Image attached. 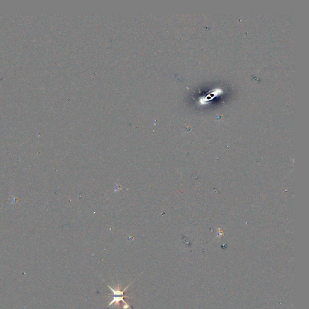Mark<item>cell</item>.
<instances>
[{"label":"cell","instance_id":"cell-2","mask_svg":"<svg viewBox=\"0 0 309 309\" xmlns=\"http://www.w3.org/2000/svg\"><path fill=\"white\" fill-rule=\"evenodd\" d=\"M132 283H133V282H132V283H130L128 286H127V287H126L124 290H121L120 289V286H119V285H118L117 289H112V288L110 286H109V285H108V287L111 289V290L112 292V293H113V295H114V296H115V295H118V296H122V295H123L124 292L126 290V289H127L130 286V285Z\"/></svg>","mask_w":309,"mask_h":309},{"label":"cell","instance_id":"cell-1","mask_svg":"<svg viewBox=\"0 0 309 309\" xmlns=\"http://www.w3.org/2000/svg\"><path fill=\"white\" fill-rule=\"evenodd\" d=\"M124 298H129L130 297H129V296H124V295H123V296H113L112 299V301L110 302V303L109 304L108 307H109V306H111V305H112V304H115V305H118V304H119V302H120V301H121L122 302H123L124 303V309H127L128 308H131V307H130V306L129 305H128V304L126 302V301H124Z\"/></svg>","mask_w":309,"mask_h":309}]
</instances>
